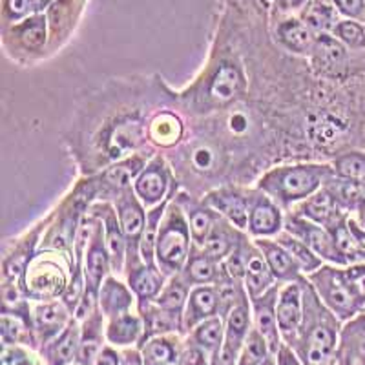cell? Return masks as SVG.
I'll list each match as a JSON object with an SVG mask.
<instances>
[{"label": "cell", "mask_w": 365, "mask_h": 365, "mask_svg": "<svg viewBox=\"0 0 365 365\" xmlns=\"http://www.w3.org/2000/svg\"><path fill=\"white\" fill-rule=\"evenodd\" d=\"M161 81H113L86 99L71 125L68 145L83 175H96L113 163L150 146L148 120L174 104V91Z\"/></svg>", "instance_id": "6da1fadb"}, {"label": "cell", "mask_w": 365, "mask_h": 365, "mask_svg": "<svg viewBox=\"0 0 365 365\" xmlns=\"http://www.w3.org/2000/svg\"><path fill=\"white\" fill-rule=\"evenodd\" d=\"M303 322L294 345L303 365H327L336 349L338 318L325 307L314 287L303 276Z\"/></svg>", "instance_id": "7a4b0ae2"}, {"label": "cell", "mask_w": 365, "mask_h": 365, "mask_svg": "<svg viewBox=\"0 0 365 365\" xmlns=\"http://www.w3.org/2000/svg\"><path fill=\"white\" fill-rule=\"evenodd\" d=\"M332 175L334 168L331 163L298 161L292 165L272 166L257 179L254 188L272 197L283 210L289 212L294 205L316 194Z\"/></svg>", "instance_id": "3957f363"}, {"label": "cell", "mask_w": 365, "mask_h": 365, "mask_svg": "<svg viewBox=\"0 0 365 365\" xmlns=\"http://www.w3.org/2000/svg\"><path fill=\"white\" fill-rule=\"evenodd\" d=\"M73 257L63 252H37L22 278V292L29 302L63 298L70 285Z\"/></svg>", "instance_id": "277c9868"}, {"label": "cell", "mask_w": 365, "mask_h": 365, "mask_svg": "<svg viewBox=\"0 0 365 365\" xmlns=\"http://www.w3.org/2000/svg\"><path fill=\"white\" fill-rule=\"evenodd\" d=\"M192 234L187 216L175 200L168 205L159 228L155 263L166 278L181 274L192 252Z\"/></svg>", "instance_id": "5b68a950"}, {"label": "cell", "mask_w": 365, "mask_h": 365, "mask_svg": "<svg viewBox=\"0 0 365 365\" xmlns=\"http://www.w3.org/2000/svg\"><path fill=\"white\" fill-rule=\"evenodd\" d=\"M307 279L314 287L316 294L325 303V307L338 319H351L364 311V305L354 294L353 287L345 276V267L322 265L309 274Z\"/></svg>", "instance_id": "8992f818"}, {"label": "cell", "mask_w": 365, "mask_h": 365, "mask_svg": "<svg viewBox=\"0 0 365 365\" xmlns=\"http://www.w3.org/2000/svg\"><path fill=\"white\" fill-rule=\"evenodd\" d=\"M154 155L155 150L152 146H146V148L139 150L135 154L113 163V165L104 168L99 174L90 175L93 179V185H96L97 201H110V203H113V200L120 192L133 187V181L137 179V175L141 174L143 168L148 165V161Z\"/></svg>", "instance_id": "52a82bcc"}, {"label": "cell", "mask_w": 365, "mask_h": 365, "mask_svg": "<svg viewBox=\"0 0 365 365\" xmlns=\"http://www.w3.org/2000/svg\"><path fill=\"white\" fill-rule=\"evenodd\" d=\"M351 50L331 34L316 35L309 55V66L314 77L324 81H345L351 73Z\"/></svg>", "instance_id": "ba28073f"}, {"label": "cell", "mask_w": 365, "mask_h": 365, "mask_svg": "<svg viewBox=\"0 0 365 365\" xmlns=\"http://www.w3.org/2000/svg\"><path fill=\"white\" fill-rule=\"evenodd\" d=\"M175 188H181L165 155L155 154L133 181V190L146 210L158 207Z\"/></svg>", "instance_id": "9c48e42d"}, {"label": "cell", "mask_w": 365, "mask_h": 365, "mask_svg": "<svg viewBox=\"0 0 365 365\" xmlns=\"http://www.w3.org/2000/svg\"><path fill=\"white\" fill-rule=\"evenodd\" d=\"M283 230H287L289 234L302 240L316 256L322 257L329 265L349 267V263L345 262V257L341 256L340 250L334 245V240H332L331 232L325 227H322V225L312 223V221L298 216L294 212H287L285 228Z\"/></svg>", "instance_id": "30bf717a"}, {"label": "cell", "mask_w": 365, "mask_h": 365, "mask_svg": "<svg viewBox=\"0 0 365 365\" xmlns=\"http://www.w3.org/2000/svg\"><path fill=\"white\" fill-rule=\"evenodd\" d=\"M250 329H252V307H250V298H245L225 318L223 347L212 365H236Z\"/></svg>", "instance_id": "8fae6325"}, {"label": "cell", "mask_w": 365, "mask_h": 365, "mask_svg": "<svg viewBox=\"0 0 365 365\" xmlns=\"http://www.w3.org/2000/svg\"><path fill=\"white\" fill-rule=\"evenodd\" d=\"M125 276L126 283L135 294L137 303H146L158 298L163 287L168 282V278L159 270L158 265H148L143 259L139 249L126 250Z\"/></svg>", "instance_id": "7c38bea8"}, {"label": "cell", "mask_w": 365, "mask_h": 365, "mask_svg": "<svg viewBox=\"0 0 365 365\" xmlns=\"http://www.w3.org/2000/svg\"><path fill=\"white\" fill-rule=\"evenodd\" d=\"M48 217L35 225L24 237L15 241L11 250H6L2 257V285H21L28 265L37 256L38 245L48 227Z\"/></svg>", "instance_id": "4fadbf2b"}, {"label": "cell", "mask_w": 365, "mask_h": 365, "mask_svg": "<svg viewBox=\"0 0 365 365\" xmlns=\"http://www.w3.org/2000/svg\"><path fill=\"white\" fill-rule=\"evenodd\" d=\"M203 201L217 214L228 220L236 228L247 232L249 228V205L250 188L240 185H223L212 188L203 195Z\"/></svg>", "instance_id": "5bb4252c"}, {"label": "cell", "mask_w": 365, "mask_h": 365, "mask_svg": "<svg viewBox=\"0 0 365 365\" xmlns=\"http://www.w3.org/2000/svg\"><path fill=\"white\" fill-rule=\"evenodd\" d=\"M285 228V210L272 197L257 188H250L249 228L252 237H276Z\"/></svg>", "instance_id": "9a60e30c"}, {"label": "cell", "mask_w": 365, "mask_h": 365, "mask_svg": "<svg viewBox=\"0 0 365 365\" xmlns=\"http://www.w3.org/2000/svg\"><path fill=\"white\" fill-rule=\"evenodd\" d=\"M88 214L103 223L104 227V241H106V249L110 254V262H112V272L125 274L126 265V250H128V241H126L123 227L119 223V216L110 201H96L91 205Z\"/></svg>", "instance_id": "2e32d148"}, {"label": "cell", "mask_w": 365, "mask_h": 365, "mask_svg": "<svg viewBox=\"0 0 365 365\" xmlns=\"http://www.w3.org/2000/svg\"><path fill=\"white\" fill-rule=\"evenodd\" d=\"M303 279V278H302ZM299 282H291L282 285L276 305L279 334L287 345H294L299 327L303 322V285Z\"/></svg>", "instance_id": "e0dca14e"}, {"label": "cell", "mask_w": 365, "mask_h": 365, "mask_svg": "<svg viewBox=\"0 0 365 365\" xmlns=\"http://www.w3.org/2000/svg\"><path fill=\"white\" fill-rule=\"evenodd\" d=\"M279 289H282V283H276L274 287H270L265 294H262L259 298L250 299L254 327H256L257 331H259V334L267 340L272 356L278 354L279 347L283 345L282 334H279V327H278V316H276V305H278Z\"/></svg>", "instance_id": "ac0fdd59"}, {"label": "cell", "mask_w": 365, "mask_h": 365, "mask_svg": "<svg viewBox=\"0 0 365 365\" xmlns=\"http://www.w3.org/2000/svg\"><path fill=\"white\" fill-rule=\"evenodd\" d=\"M31 319H34L37 345H46L68 327L71 322V311L61 298L50 302H35Z\"/></svg>", "instance_id": "d6986e66"}, {"label": "cell", "mask_w": 365, "mask_h": 365, "mask_svg": "<svg viewBox=\"0 0 365 365\" xmlns=\"http://www.w3.org/2000/svg\"><path fill=\"white\" fill-rule=\"evenodd\" d=\"M179 205H181L185 216H187L188 227H190L192 234V243L197 249H203L205 241L210 236L212 228L216 225V221L220 220L221 214H217L212 207H208L203 201V197H195L190 192L181 190L175 194L174 197Z\"/></svg>", "instance_id": "ffe728a7"}, {"label": "cell", "mask_w": 365, "mask_h": 365, "mask_svg": "<svg viewBox=\"0 0 365 365\" xmlns=\"http://www.w3.org/2000/svg\"><path fill=\"white\" fill-rule=\"evenodd\" d=\"M187 135V125L181 113L175 112L174 104L163 106L148 120V143L155 148L174 150Z\"/></svg>", "instance_id": "44dd1931"}, {"label": "cell", "mask_w": 365, "mask_h": 365, "mask_svg": "<svg viewBox=\"0 0 365 365\" xmlns=\"http://www.w3.org/2000/svg\"><path fill=\"white\" fill-rule=\"evenodd\" d=\"M113 207H115L119 223L123 227L126 241H128V249H139L146 227V208L137 197L133 187L120 192L113 200Z\"/></svg>", "instance_id": "7402d4cb"}, {"label": "cell", "mask_w": 365, "mask_h": 365, "mask_svg": "<svg viewBox=\"0 0 365 365\" xmlns=\"http://www.w3.org/2000/svg\"><path fill=\"white\" fill-rule=\"evenodd\" d=\"M274 38L283 51L299 57H309L316 35L298 17H283L274 24Z\"/></svg>", "instance_id": "603a6c76"}, {"label": "cell", "mask_w": 365, "mask_h": 365, "mask_svg": "<svg viewBox=\"0 0 365 365\" xmlns=\"http://www.w3.org/2000/svg\"><path fill=\"white\" fill-rule=\"evenodd\" d=\"M243 283H245L250 299L259 298L269 291L270 287L278 283L265 256L262 254V250L257 249L254 240H249V236L245 240V278H243Z\"/></svg>", "instance_id": "cb8c5ba5"}, {"label": "cell", "mask_w": 365, "mask_h": 365, "mask_svg": "<svg viewBox=\"0 0 365 365\" xmlns=\"http://www.w3.org/2000/svg\"><path fill=\"white\" fill-rule=\"evenodd\" d=\"M252 240L257 249L262 250V254L265 256L276 282L285 285V283L299 282L305 276L298 263L294 262V257L287 252V249H283L278 241L272 240V237H252Z\"/></svg>", "instance_id": "d4e9b609"}, {"label": "cell", "mask_w": 365, "mask_h": 365, "mask_svg": "<svg viewBox=\"0 0 365 365\" xmlns=\"http://www.w3.org/2000/svg\"><path fill=\"white\" fill-rule=\"evenodd\" d=\"M289 212H294L298 216L305 217V220L312 221L316 225H322L325 228L334 225L344 214H347V212L338 207L332 194L325 187L319 188L316 194H312L307 200H303L302 203L294 205Z\"/></svg>", "instance_id": "484cf974"}, {"label": "cell", "mask_w": 365, "mask_h": 365, "mask_svg": "<svg viewBox=\"0 0 365 365\" xmlns=\"http://www.w3.org/2000/svg\"><path fill=\"white\" fill-rule=\"evenodd\" d=\"M81 332H83L81 322L73 316L68 327L57 338L42 345V356H44L46 365H71L77 361Z\"/></svg>", "instance_id": "4316f807"}, {"label": "cell", "mask_w": 365, "mask_h": 365, "mask_svg": "<svg viewBox=\"0 0 365 365\" xmlns=\"http://www.w3.org/2000/svg\"><path fill=\"white\" fill-rule=\"evenodd\" d=\"M212 316H220V298L214 285H195L190 289L187 307L182 314L185 331L190 332L195 325H200Z\"/></svg>", "instance_id": "83f0119b"}, {"label": "cell", "mask_w": 365, "mask_h": 365, "mask_svg": "<svg viewBox=\"0 0 365 365\" xmlns=\"http://www.w3.org/2000/svg\"><path fill=\"white\" fill-rule=\"evenodd\" d=\"M135 299V294L132 292L128 283L120 282L119 276L110 274L108 278L103 282V285H101L97 305L103 311L104 318L110 319L132 311Z\"/></svg>", "instance_id": "f1b7e54d"}, {"label": "cell", "mask_w": 365, "mask_h": 365, "mask_svg": "<svg viewBox=\"0 0 365 365\" xmlns=\"http://www.w3.org/2000/svg\"><path fill=\"white\" fill-rule=\"evenodd\" d=\"M247 234L240 228L234 227L228 220H225L223 216H220V220L216 221L214 228H212L210 236L207 237L203 245V252L207 256H210L212 259H216L217 263L225 262L230 254L236 250V247L240 245L241 240L245 237Z\"/></svg>", "instance_id": "f546056e"}, {"label": "cell", "mask_w": 365, "mask_h": 365, "mask_svg": "<svg viewBox=\"0 0 365 365\" xmlns=\"http://www.w3.org/2000/svg\"><path fill=\"white\" fill-rule=\"evenodd\" d=\"M6 31H11L13 38L28 53L42 51V48L48 42V19L42 13H35L19 24L6 28Z\"/></svg>", "instance_id": "4dcf8cb0"}, {"label": "cell", "mask_w": 365, "mask_h": 365, "mask_svg": "<svg viewBox=\"0 0 365 365\" xmlns=\"http://www.w3.org/2000/svg\"><path fill=\"white\" fill-rule=\"evenodd\" d=\"M103 311L97 305L88 318H84L83 332H81L79 354H77V364L79 365H93L97 356L103 351Z\"/></svg>", "instance_id": "1f68e13d"}, {"label": "cell", "mask_w": 365, "mask_h": 365, "mask_svg": "<svg viewBox=\"0 0 365 365\" xmlns=\"http://www.w3.org/2000/svg\"><path fill=\"white\" fill-rule=\"evenodd\" d=\"M143 332H145V322H143L141 314H133L130 311L108 319L104 338L108 340L110 345L126 347V345H132L135 341H141Z\"/></svg>", "instance_id": "d6a6232c"}, {"label": "cell", "mask_w": 365, "mask_h": 365, "mask_svg": "<svg viewBox=\"0 0 365 365\" xmlns=\"http://www.w3.org/2000/svg\"><path fill=\"white\" fill-rule=\"evenodd\" d=\"M221 274V263L212 259L197 247H192L190 257L182 269V279L190 287L195 285H214Z\"/></svg>", "instance_id": "836d02e7"}, {"label": "cell", "mask_w": 365, "mask_h": 365, "mask_svg": "<svg viewBox=\"0 0 365 365\" xmlns=\"http://www.w3.org/2000/svg\"><path fill=\"white\" fill-rule=\"evenodd\" d=\"M338 9L334 8L331 0H311L305 8L299 13V19H302L307 28L311 29L314 35L319 34H332L334 26L340 22L338 19Z\"/></svg>", "instance_id": "e575fe53"}, {"label": "cell", "mask_w": 365, "mask_h": 365, "mask_svg": "<svg viewBox=\"0 0 365 365\" xmlns=\"http://www.w3.org/2000/svg\"><path fill=\"white\" fill-rule=\"evenodd\" d=\"M178 192L179 188H175L163 203H159L158 207L150 208V210L146 212V227L145 232H143L139 250H141V257L148 263V265H158V263H155V245H158L159 228H161V221L163 217H165L166 208L172 203V200H174Z\"/></svg>", "instance_id": "d590c367"}, {"label": "cell", "mask_w": 365, "mask_h": 365, "mask_svg": "<svg viewBox=\"0 0 365 365\" xmlns=\"http://www.w3.org/2000/svg\"><path fill=\"white\" fill-rule=\"evenodd\" d=\"M190 332L192 344L203 347L214 358L220 354L225 340V319L221 316H212V318L205 319L200 325H195ZM214 358H212V361H214Z\"/></svg>", "instance_id": "8d00e7d4"}, {"label": "cell", "mask_w": 365, "mask_h": 365, "mask_svg": "<svg viewBox=\"0 0 365 365\" xmlns=\"http://www.w3.org/2000/svg\"><path fill=\"white\" fill-rule=\"evenodd\" d=\"M274 240L278 241L279 245H282L283 249H287V252L294 257V262L298 263L299 269H302V272L305 274V276H309V274H312L314 270H318L319 267L325 263L324 259L319 256H316L302 240H298L296 236L289 234L287 230H282Z\"/></svg>", "instance_id": "74e56055"}, {"label": "cell", "mask_w": 365, "mask_h": 365, "mask_svg": "<svg viewBox=\"0 0 365 365\" xmlns=\"http://www.w3.org/2000/svg\"><path fill=\"white\" fill-rule=\"evenodd\" d=\"M192 287L182 279L181 274H175L172 278H168L166 285L163 287L161 294L154 299L159 307L166 309V311L174 312V314L181 316L185 314V307H187V299L190 294Z\"/></svg>", "instance_id": "f35d334b"}, {"label": "cell", "mask_w": 365, "mask_h": 365, "mask_svg": "<svg viewBox=\"0 0 365 365\" xmlns=\"http://www.w3.org/2000/svg\"><path fill=\"white\" fill-rule=\"evenodd\" d=\"M139 351H141L145 365H172L181 356L174 340L166 338L165 334L146 340L139 347Z\"/></svg>", "instance_id": "ab89813d"}, {"label": "cell", "mask_w": 365, "mask_h": 365, "mask_svg": "<svg viewBox=\"0 0 365 365\" xmlns=\"http://www.w3.org/2000/svg\"><path fill=\"white\" fill-rule=\"evenodd\" d=\"M331 165L338 178L365 185V152L347 150V152L332 159Z\"/></svg>", "instance_id": "60d3db41"}, {"label": "cell", "mask_w": 365, "mask_h": 365, "mask_svg": "<svg viewBox=\"0 0 365 365\" xmlns=\"http://www.w3.org/2000/svg\"><path fill=\"white\" fill-rule=\"evenodd\" d=\"M331 35L351 51H365V26L360 21L344 19L334 26Z\"/></svg>", "instance_id": "b9f144b4"}, {"label": "cell", "mask_w": 365, "mask_h": 365, "mask_svg": "<svg viewBox=\"0 0 365 365\" xmlns=\"http://www.w3.org/2000/svg\"><path fill=\"white\" fill-rule=\"evenodd\" d=\"M38 2L37 0H4V24H19L24 19L31 17L35 13H38Z\"/></svg>", "instance_id": "7bdbcfd3"}, {"label": "cell", "mask_w": 365, "mask_h": 365, "mask_svg": "<svg viewBox=\"0 0 365 365\" xmlns=\"http://www.w3.org/2000/svg\"><path fill=\"white\" fill-rule=\"evenodd\" d=\"M345 276H347L349 283L353 287L354 294L360 299L365 311V262L353 263V265L345 267Z\"/></svg>", "instance_id": "ee69618b"}, {"label": "cell", "mask_w": 365, "mask_h": 365, "mask_svg": "<svg viewBox=\"0 0 365 365\" xmlns=\"http://www.w3.org/2000/svg\"><path fill=\"white\" fill-rule=\"evenodd\" d=\"M340 15L353 21H361L365 15V0H331Z\"/></svg>", "instance_id": "f6af8a7d"}, {"label": "cell", "mask_w": 365, "mask_h": 365, "mask_svg": "<svg viewBox=\"0 0 365 365\" xmlns=\"http://www.w3.org/2000/svg\"><path fill=\"white\" fill-rule=\"evenodd\" d=\"M179 365H210V353L200 345L192 344L181 353Z\"/></svg>", "instance_id": "bcb514c9"}, {"label": "cell", "mask_w": 365, "mask_h": 365, "mask_svg": "<svg viewBox=\"0 0 365 365\" xmlns=\"http://www.w3.org/2000/svg\"><path fill=\"white\" fill-rule=\"evenodd\" d=\"M2 365H34L24 349L19 345H4L2 349Z\"/></svg>", "instance_id": "7dc6e473"}, {"label": "cell", "mask_w": 365, "mask_h": 365, "mask_svg": "<svg viewBox=\"0 0 365 365\" xmlns=\"http://www.w3.org/2000/svg\"><path fill=\"white\" fill-rule=\"evenodd\" d=\"M276 364L278 365H303L302 360H298V358H296V354L292 353L287 344H283L282 347H279L278 354H276Z\"/></svg>", "instance_id": "c3c4849f"}, {"label": "cell", "mask_w": 365, "mask_h": 365, "mask_svg": "<svg viewBox=\"0 0 365 365\" xmlns=\"http://www.w3.org/2000/svg\"><path fill=\"white\" fill-rule=\"evenodd\" d=\"M93 365H120V354H117L112 347H104Z\"/></svg>", "instance_id": "681fc988"}, {"label": "cell", "mask_w": 365, "mask_h": 365, "mask_svg": "<svg viewBox=\"0 0 365 365\" xmlns=\"http://www.w3.org/2000/svg\"><path fill=\"white\" fill-rule=\"evenodd\" d=\"M120 365H145L141 351L132 349V351H126V353L120 354Z\"/></svg>", "instance_id": "f907efd6"}, {"label": "cell", "mask_w": 365, "mask_h": 365, "mask_svg": "<svg viewBox=\"0 0 365 365\" xmlns=\"http://www.w3.org/2000/svg\"><path fill=\"white\" fill-rule=\"evenodd\" d=\"M349 228H351V232H353L354 240L360 245V249L365 250V228H361L358 225V221L353 220V217H349Z\"/></svg>", "instance_id": "816d5d0a"}, {"label": "cell", "mask_w": 365, "mask_h": 365, "mask_svg": "<svg viewBox=\"0 0 365 365\" xmlns=\"http://www.w3.org/2000/svg\"><path fill=\"white\" fill-rule=\"evenodd\" d=\"M356 212H358V225H360L361 228H365V201L358 207Z\"/></svg>", "instance_id": "f5cc1de1"}, {"label": "cell", "mask_w": 365, "mask_h": 365, "mask_svg": "<svg viewBox=\"0 0 365 365\" xmlns=\"http://www.w3.org/2000/svg\"><path fill=\"white\" fill-rule=\"evenodd\" d=\"M37 2H38V9H44L46 6H50L53 0H37Z\"/></svg>", "instance_id": "db71d44e"}, {"label": "cell", "mask_w": 365, "mask_h": 365, "mask_svg": "<svg viewBox=\"0 0 365 365\" xmlns=\"http://www.w3.org/2000/svg\"><path fill=\"white\" fill-rule=\"evenodd\" d=\"M257 365H278V364L274 361V356H272V354H270V356L267 358V360H263L262 364H257Z\"/></svg>", "instance_id": "11a10c76"}, {"label": "cell", "mask_w": 365, "mask_h": 365, "mask_svg": "<svg viewBox=\"0 0 365 365\" xmlns=\"http://www.w3.org/2000/svg\"><path fill=\"white\" fill-rule=\"evenodd\" d=\"M360 22H361V24H364V26H365V15H364V19H361V21H360Z\"/></svg>", "instance_id": "9f6ffc18"}]
</instances>
